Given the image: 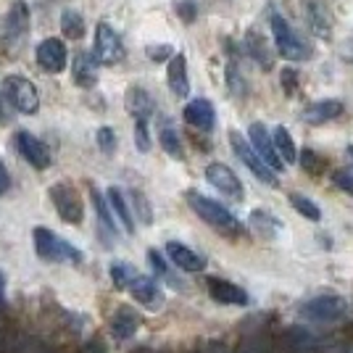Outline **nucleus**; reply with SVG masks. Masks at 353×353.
I'll use <instances>...</instances> for the list:
<instances>
[{"label":"nucleus","mask_w":353,"mask_h":353,"mask_svg":"<svg viewBox=\"0 0 353 353\" xmlns=\"http://www.w3.org/2000/svg\"><path fill=\"white\" fill-rule=\"evenodd\" d=\"M150 119H134V145L140 148L143 153L150 150V130H148Z\"/></svg>","instance_id":"nucleus-34"},{"label":"nucleus","mask_w":353,"mask_h":353,"mask_svg":"<svg viewBox=\"0 0 353 353\" xmlns=\"http://www.w3.org/2000/svg\"><path fill=\"white\" fill-rule=\"evenodd\" d=\"M37 63L40 69L48 74H61L69 63V53H66V45L61 43L59 37H48L37 45Z\"/></svg>","instance_id":"nucleus-14"},{"label":"nucleus","mask_w":353,"mask_h":353,"mask_svg":"<svg viewBox=\"0 0 353 353\" xmlns=\"http://www.w3.org/2000/svg\"><path fill=\"white\" fill-rule=\"evenodd\" d=\"M282 88H285V92H290V95L295 92V72L293 69H285V72H282Z\"/></svg>","instance_id":"nucleus-40"},{"label":"nucleus","mask_w":353,"mask_h":353,"mask_svg":"<svg viewBox=\"0 0 353 353\" xmlns=\"http://www.w3.org/2000/svg\"><path fill=\"white\" fill-rule=\"evenodd\" d=\"M159 143L161 148L166 150V156H172L176 161H182L185 159V148H182V140H179V134L172 124H163L161 130H159Z\"/></svg>","instance_id":"nucleus-28"},{"label":"nucleus","mask_w":353,"mask_h":353,"mask_svg":"<svg viewBox=\"0 0 353 353\" xmlns=\"http://www.w3.org/2000/svg\"><path fill=\"white\" fill-rule=\"evenodd\" d=\"M108 274H111V280H114L119 290H127V282L132 280L134 269L130 264H124V261H114L111 269H108Z\"/></svg>","instance_id":"nucleus-33"},{"label":"nucleus","mask_w":353,"mask_h":353,"mask_svg":"<svg viewBox=\"0 0 353 353\" xmlns=\"http://www.w3.org/2000/svg\"><path fill=\"white\" fill-rule=\"evenodd\" d=\"M182 117H185V121H188L190 127L203 130V132H211V130H214V124H216V111H214V103L206 101V98H195V101H190V103L185 105Z\"/></svg>","instance_id":"nucleus-17"},{"label":"nucleus","mask_w":353,"mask_h":353,"mask_svg":"<svg viewBox=\"0 0 353 353\" xmlns=\"http://www.w3.org/2000/svg\"><path fill=\"white\" fill-rule=\"evenodd\" d=\"M92 53H95L101 66H114V63L124 59V43H121L119 32L111 24L101 21L95 27V50Z\"/></svg>","instance_id":"nucleus-9"},{"label":"nucleus","mask_w":353,"mask_h":353,"mask_svg":"<svg viewBox=\"0 0 353 353\" xmlns=\"http://www.w3.org/2000/svg\"><path fill=\"white\" fill-rule=\"evenodd\" d=\"M206 179L214 190H219L221 195L230 198V201H243V195H245V188H243L240 176H237L227 163H221V161L208 163Z\"/></svg>","instance_id":"nucleus-11"},{"label":"nucleus","mask_w":353,"mask_h":353,"mask_svg":"<svg viewBox=\"0 0 353 353\" xmlns=\"http://www.w3.org/2000/svg\"><path fill=\"white\" fill-rule=\"evenodd\" d=\"M145 56L150 61H156V63H159V61L172 59L174 53H172V48H169V45H148V48H145Z\"/></svg>","instance_id":"nucleus-37"},{"label":"nucleus","mask_w":353,"mask_h":353,"mask_svg":"<svg viewBox=\"0 0 353 353\" xmlns=\"http://www.w3.org/2000/svg\"><path fill=\"white\" fill-rule=\"evenodd\" d=\"M32 237H34V250L43 261H53V264H82L85 261L82 250L48 227H34Z\"/></svg>","instance_id":"nucleus-2"},{"label":"nucleus","mask_w":353,"mask_h":353,"mask_svg":"<svg viewBox=\"0 0 353 353\" xmlns=\"http://www.w3.org/2000/svg\"><path fill=\"white\" fill-rule=\"evenodd\" d=\"M340 114H343V101L327 98V101H316V103L306 105V108H303V121L319 127V124H327V121L338 119Z\"/></svg>","instance_id":"nucleus-20"},{"label":"nucleus","mask_w":353,"mask_h":353,"mask_svg":"<svg viewBox=\"0 0 353 353\" xmlns=\"http://www.w3.org/2000/svg\"><path fill=\"white\" fill-rule=\"evenodd\" d=\"M105 198H108L111 211H114V216L119 219V224L124 227V232H127V235H134V214H132V208H130V203H127L121 188H108V190H105Z\"/></svg>","instance_id":"nucleus-22"},{"label":"nucleus","mask_w":353,"mask_h":353,"mask_svg":"<svg viewBox=\"0 0 353 353\" xmlns=\"http://www.w3.org/2000/svg\"><path fill=\"white\" fill-rule=\"evenodd\" d=\"M166 256H169V261H172L176 269L190 272V274H198V272L206 269V259H203L201 253H195V250L188 248L185 243H176V240H169V243H166Z\"/></svg>","instance_id":"nucleus-16"},{"label":"nucleus","mask_w":353,"mask_h":353,"mask_svg":"<svg viewBox=\"0 0 353 353\" xmlns=\"http://www.w3.org/2000/svg\"><path fill=\"white\" fill-rule=\"evenodd\" d=\"M3 98L24 117L37 114V108H40V92L34 88V82L21 74H8L3 79Z\"/></svg>","instance_id":"nucleus-4"},{"label":"nucleus","mask_w":353,"mask_h":353,"mask_svg":"<svg viewBox=\"0 0 353 353\" xmlns=\"http://www.w3.org/2000/svg\"><path fill=\"white\" fill-rule=\"evenodd\" d=\"M124 105H127V111H130L132 119H150L153 111H156V101H153L150 92H148L145 88H140V85L127 88V92H124Z\"/></svg>","instance_id":"nucleus-19"},{"label":"nucleus","mask_w":353,"mask_h":353,"mask_svg":"<svg viewBox=\"0 0 353 353\" xmlns=\"http://www.w3.org/2000/svg\"><path fill=\"white\" fill-rule=\"evenodd\" d=\"M348 314V301L343 295H316L306 301L301 309H298V316L306 319V322L314 324H332L345 319Z\"/></svg>","instance_id":"nucleus-5"},{"label":"nucleus","mask_w":353,"mask_h":353,"mask_svg":"<svg viewBox=\"0 0 353 353\" xmlns=\"http://www.w3.org/2000/svg\"><path fill=\"white\" fill-rule=\"evenodd\" d=\"M8 188H11V176H8V169L0 163V195H6Z\"/></svg>","instance_id":"nucleus-42"},{"label":"nucleus","mask_w":353,"mask_h":353,"mask_svg":"<svg viewBox=\"0 0 353 353\" xmlns=\"http://www.w3.org/2000/svg\"><path fill=\"white\" fill-rule=\"evenodd\" d=\"M272 137H274V145H277V153H280V159L285 163H295L298 161V148H295V140L293 134L288 132V127H274V132H272Z\"/></svg>","instance_id":"nucleus-26"},{"label":"nucleus","mask_w":353,"mask_h":353,"mask_svg":"<svg viewBox=\"0 0 353 353\" xmlns=\"http://www.w3.org/2000/svg\"><path fill=\"white\" fill-rule=\"evenodd\" d=\"M27 34H30V11L19 0V3H14V8L8 11V19H6V37H3L6 45H3V50H8V53L21 50Z\"/></svg>","instance_id":"nucleus-10"},{"label":"nucleus","mask_w":353,"mask_h":353,"mask_svg":"<svg viewBox=\"0 0 353 353\" xmlns=\"http://www.w3.org/2000/svg\"><path fill=\"white\" fill-rule=\"evenodd\" d=\"M332 182H335L345 195H351L353 198V172L351 169H335V172H332Z\"/></svg>","instance_id":"nucleus-36"},{"label":"nucleus","mask_w":353,"mask_h":353,"mask_svg":"<svg viewBox=\"0 0 353 353\" xmlns=\"http://www.w3.org/2000/svg\"><path fill=\"white\" fill-rule=\"evenodd\" d=\"M95 140H98V148H101L103 153H114V150H117V132H114L111 127H101V130L95 132Z\"/></svg>","instance_id":"nucleus-35"},{"label":"nucleus","mask_w":353,"mask_h":353,"mask_svg":"<svg viewBox=\"0 0 353 353\" xmlns=\"http://www.w3.org/2000/svg\"><path fill=\"white\" fill-rule=\"evenodd\" d=\"M185 201H188V206H190L201 219L206 221L208 227L219 230L224 235H240V232H243V224L237 221V216L227 206H221L219 201H214V198H208V195H203V192H198V190L185 192Z\"/></svg>","instance_id":"nucleus-1"},{"label":"nucleus","mask_w":353,"mask_h":353,"mask_svg":"<svg viewBox=\"0 0 353 353\" xmlns=\"http://www.w3.org/2000/svg\"><path fill=\"white\" fill-rule=\"evenodd\" d=\"M48 198L56 206V214L66 224H74V227L82 224V219H85V206H82V198H79V192H77L74 185H69V182H56V185H50Z\"/></svg>","instance_id":"nucleus-7"},{"label":"nucleus","mask_w":353,"mask_h":353,"mask_svg":"<svg viewBox=\"0 0 353 353\" xmlns=\"http://www.w3.org/2000/svg\"><path fill=\"white\" fill-rule=\"evenodd\" d=\"M245 50H248V56L256 61L261 69H272V53H269L266 40L259 32H248V34H245Z\"/></svg>","instance_id":"nucleus-25"},{"label":"nucleus","mask_w":353,"mask_h":353,"mask_svg":"<svg viewBox=\"0 0 353 353\" xmlns=\"http://www.w3.org/2000/svg\"><path fill=\"white\" fill-rule=\"evenodd\" d=\"M303 14H306L309 30L316 37H330L332 21H330V14H327V8L322 6V0H303Z\"/></svg>","instance_id":"nucleus-21"},{"label":"nucleus","mask_w":353,"mask_h":353,"mask_svg":"<svg viewBox=\"0 0 353 353\" xmlns=\"http://www.w3.org/2000/svg\"><path fill=\"white\" fill-rule=\"evenodd\" d=\"M61 32L69 40H82L85 37V19H82V14L74 11V8H63L61 11Z\"/></svg>","instance_id":"nucleus-27"},{"label":"nucleus","mask_w":353,"mask_h":353,"mask_svg":"<svg viewBox=\"0 0 353 353\" xmlns=\"http://www.w3.org/2000/svg\"><path fill=\"white\" fill-rule=\"evenodd\" d=\"M127 290H130V295L148 311H161L163 303H166V295H163L161 285H159L156 277H150V274L134 272L132 280L127 282Z\"/></svg>","instance_id":"nucleus-8"},{"label":"nucleus","mask_w":353,"mask_h":353,"mask_svg":"<svg viewBox=\"0 0 353 353\" xmlns=\"http://www.w3.org/2000/svg\"><path fill=\"white\" fill-rule=\"evenodd\" d=\"M16 148H19L21 159L30 163L32 169H37V172L48 169V166H50V161H53L50 148L45 145L40 137H34L32 132H27V130L16 132Z\"/></svg>","instance_id":"nucleus-12"},{"label":"nucleus","mask_w":353,"mask_h":353,"mask_svg":"<svg viewBox=\"0 0 353 353\" xmlns=\"http://www.w3.org/2000/svg\"><path fill=\"white\" fill-rule=\"evenodd\" d=\"M230 145H232L237 159L245 163V169H248L250 174L256 176L259 182H264V185H269V188H277V185H280L277 172H274V169H272V166H269V163L256 153V148L250 145V140H245L237 130L230 132Z\"/></svg>","instance_id":"nucleus-6"},{"label":"nucleus","mask_w":353,"mask_h":353,"mask_svg":"<svg viewBox=\"0 0 353 353\" xmlns=\"http://www.w3.org/2000/svg\"><path fill=\"white\" fill-rule=\"evenodd\" d=\"M290 198V203H293V208L303 216V219H309V221H322V208L316 206L311 198H306V195H301V192H290L288 195Z\"/></svg>","instance_id":"nucleus-30"},{"label":"nucleus","mask_w":353,"mask_h":353,"mask_svg":"<svg viewBox=\"0 0 353 353\" xmlns=\"http://www.w3.org/2000/svg\"><path fill=\"white\" fill-rule=\"evenodd\" d=\"M248 140L250 145L256 148V153L264 159L277 174H280L282 169H285V161L280 159V153H277V145H274V137H272V132L266 130L261 121H253L248 127Z\"/></svg>","instance_id":"nucleus-13"},{"label":"nucleus","mask_w":353,"mask_h":353,"mask_svg":"<svg viewBox=\"0 0 353 353\" xmlns=\"http://www.w3.org/2000/svg\"><path fill=\"white\" fill-rule=\"evenodd\" d=\"M348 156H351V161H353V145H348Z\"/></svg>","instance_id":"nucleus-44"},{"label":"nucleus","mask_w":353,"mask_h":353,"mask_svg":"<svg viewBox=\"0 0 353 353\" xmlns=\"http://www.w3.org/2000/svg\"><path fill=\"white\" fill-rule=\"evenodd\" d=\"M250 227H256V230H259L261 235L272 237V232H269V227L280 232V230H282V221L277 219L274 214H269V211H264V208H253V211H250Z\"/></svg>","instance_id":"nucleus-31"},{"label":"nucleus","mask_w":353,"mask_h":353,"mask_svg":"<svg viewBox=\"0 0 353 353\" xmlns=\"http://www.w3.org/2000/svg\"><path fill=\"white\" fill-rule=\"evenodd\" d=\"M166 79H169V90L176 98H188L190 95V77H188V59L185 53H174L166 66Z\"/></svg>","instance_id":"nucleus-18"},{"label":"nucleus","mask_w":353,"mask_h":353,"mask_svg":"<svg viewBox=\"0 0 353 353\" xmlns=\"http://www.w3.org/2000/svg\"><path fill=\"white\" fill-rule=\"evenodd\" d=\"M140 330V316L132 309L121 306V309L111 316V335L117 340H130Z\"/></svg>","instance_id":"nucleus-24"},{"label":"nucleus","mask_w":353,"mask_h":353,"mask_svg":"<svg viewBox=\"0 0 353 353\" xmlns=\"http://www.w3.org/2000/svg\"><path fill=\"white\" fill-rule=\"evenodd\" d=\"M148 261H150V266L156 269V274H161V277H166L169 274V266H166V261H163V256L159 253L156 248L148 250Z\"/></svg>","instance_id":"nucleus-39"},{"label":"nucleus","mask_w":353,"mask_h":353,"mask_svg":"<svg viewBox=\"0 0 353 353\" xmlns=\"http://www.w3.org/2000/svg\"><path fill=\"white\" fill-rule=\"evenodd\" d=\"M90 195H92V206H95V211H98L101 227H103V230H108L111 235L117 237V221L119 219L114 216V211H111V203H108V201H105L103 195L95 190V188H92V192H90Z\"/></svg>","instance_id":"nucleus-29"},{"label":"nucleus","mask_w":353,"mask_h":353,"mask_svg":"<svg viewBox=\"0 0 353 353\" xmlns=\"http://www.w3.org/2000/svg\"><path fill=\"white\" fill-rule=\"evenodd\" d=\"M132 206H134V219H140L145 227L153 224V211H150V203H148L145 192L143 190H132Z\"/></svg>","instance_id":"nucleus-32"},{"label":"nucleus","mask_w":353,"mask_h":353,"mask_svg":"<svg viewBox=\"0 0 353 353\" xmlns=\"http://www.w3.org/2000/svg\"><path fill=\"white\" fill-rule=\"evenodd\" d=\"M301 163H303V169H306V172H314V174H316V172L322 169L324 161L314 153V150H303V153H301Z\"/></svg>","instance_id":"nucleus-38"},{"label":"nucleus","mask_w":353,"mask_h":353,"mask_svg":"<svg viewBox=\"0 0 353 353\" xmlns=\"http://www.w3.org/2000/svg\"><path fill=\"white\" fill-rule=\"evenodd\" d=\"M176 11L185 16V21H192V16H195V8H192L190 0H182V3H176Z\"/></svg>","instance_id":"nucleus-41"},{"label":"nucleus","mask_w":353,"mask_h":353,"mask_svg":"<svg viewBox=\"0 0 353 353\" xmlns=\"http://www.w3.org/2000/svg\"><path fill=\"white\" fill-rule=\"evenodd\" d=\"M208 295L211 301H216L221 306H248L250 303V295L230 280H219V277H208L206 280Z\"/></svg>","instance_id":"nucleus-15"},{"label":"nucleus","mask_w":353,"mask_h":353,"mask_svg":"<svg viewBox=\"0 0 353 353\" xmlns=\"http://www.w3.org/2000/svg\"><path fill=\"white\" fill-rule=\"evenodd\" d=\"M98 59L95 53H77V59L72 63V77L79 88H92L98 82V74H95Z\"/></svg>","instance_id":"nucleus-23"},{"label":"nucleus","mask_w":353,"mask_h":353,"mask_svg":"<svg viewBox=\"0 0 353 353\" xmlns=\"http://www.w3.org/2000/svg\"><path fill=\"white\" fill-rule=\"evenodd\" d=\"M3 303H6V274L0 272V309H3Z\"/></svg>","instance_id":"nucleus-43"},{"label":"nucleus","mask_w":353,"mask_h":353,"mask_svg":"<svg viewBox=\"0 0 353 353\" xmlns=\"http://www.w3.org/2000/svg\"><path fill=\"white\" fill-rule=\"evenodd\" d=\"M272 37H274V48L285 61H306L311 56L309 43L290 27L288 19L280 14H272Z\"/></svg>","instance_id":"nucleus-3"}]
</instances>
